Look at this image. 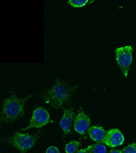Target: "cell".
Here are the masks:
<instances>
[{"label": "cell", "mask_w": 136, "mask_h": 153, "mask_svg": "<svg viewBox=\"0 0 136 153\" xmlns=\"http://www.w3.org/2000/svg\"><path fill=\"white\" fill-rule=\"evenodd\" d=\"M88 135L92 140L97 143H103L106 131L102 126H94L88 130Z\"/></svg>", "instance_id": "9c48e42d"}, {"label": "cell", "mask_w": 136, "mask_h": 153, "mask_svg": "<svg viewBox=\"0 0 136 153\" xmlns=\"http://www.w3.org/2000/svg\"><path fill=\"white\" fill-rule=\"evenodd\" d=\"M115 59L124 76H128L132 61L133 48L131 45L119 47L116 49Z\"/></svg>", "instance_id": "277c9868"}, {"label": "cell", "mask_w": 136, "mask_h": 153, "mask_svg": "<svg viewBox=\"0 0 136 153\" xmlns=\"http://www.w3.org/2000/svg\"><path fill=\"white\" fill-rule=\"evenodd\" d=\"M45 153H60V152L56 147L51 146L46 149Z\"/></svg>", "instance_id": "5bb4252c"}, {"label": "cell", "mask_w": 136, "mask_h": 153, "mask_svg": "<svg viewBox=\"0 0 136 153\" xmlns=\"http://www.w3.org/2000/svg\"><path fill=\"white\" fill-rule=\"evenodd\" d=\"M86 148L88 153H107L106 147L101 143H94Z\"/></svg>", "instance_id": "30bf717a"}, {"label": "cell", "mask_w": 136, "mask_h": 153, "mask_svg": "<svg viewBox=\"0 0 136 153\" xmlns=\"http://www.w3.org/2000/svg\"><path fill=\"white\" fill-rule=\"evenodd\" d=\"M80 143L79 141H70L65 146V150L66 153H74L80 147Z\"/></svg>", "instance_id": "8fae6325"}, {"label": "cell", "mask_w": 136, "mask_h": 153, "mask_svg": "<svg viewBox=\"0 0 136 153\" xmlns=\"http://www.w3.org/2000/svg\"><path fill=\"white\" fill-rule=\"evenodd\" d=\"M75 115L76 113L74 108L70 107L64 109V114L59 123L60 127L64 131V136L71 133V125Z\"/></svg>", "instance_id": "ba28073f"}, {"label": "cell", "mask_w": 136, "mask_h": 153, "mask_svg": "<svg viewBox=\"0 0 136 153\" xmlns=\"http://www.w3.org/2000/svg\"><path fill=\"white\" fill-rule=\"evenodd\" d=\"M76 153H88L86 148L80 149Z\"/></svg>", "instance_id": "2e32d148"}, {"label": "cell", "mask_w": 136, "mask_h": 153, "mask_svg": "<svg viewBox=\"0 0 136 153\" xmlns=\"http://www.w3.org/2000/svg\"><path fill=\"white\" fill-rule=\"evenodd\" d=\"M51 122L50 115L48 111L44 108L38 107L33 112L29 125L20 130L24 131L32 128H39L45 126Z\"/></svg>", "instance_id": "5b68a950"}, {"label": "cell", "mask_w": 136, "mask_h": 153, "mask_svg": "<svg viewBox=\"0 0 136 153\" xmlns=\"http://www.w3.org/2000/svg\"><path fill=\"white\" fill-rule=\"evenodd\" d=\"M123 153H136V143H131L122 150Z\"/></svg>", "instance_id": "4fadbf2b"}, {"label": "cell", "mask_w": 136, "mask_h": 153, "mask_svg": "<svg viewBox=\"0 0 136 153\" xmlns=\"http://www.w3.org/2000/svg\"><path fill=\"white\" fill-rule=\"evenodd\" d=\"M91 120L89 116L81 109L75 117L74 120V127L75 131L81 135L84 134L89 128Z\"/></svg>", "instance_id": "52a82bcc"}, {"label": "cell", "mask_w": 136, "mask_h": 153, "mask_svg": "<svg viewBox=\"0 0 136 153\" xmlns=\"http://www.w3.org/2000/svg\"><path fill=\"white\" fill-rule=\"evenodd\" d=\"M109 153H123L122 151L119 149H111Z\"/></svg>", "instance_id": "9a60e30c"}, {"label": "cell", "mask_w": 136, "mask_h": 153, "mask_svg": "<svg viewBox=\"0 0 136 153\" xmlns=\"http://www.w3.org/2000/svg\"><path fill=\"white\" fill-rule=\"evenodd\" d=\"M31 96L19 98L13 94L5 99L2 105L1 123L9 124L13 123L23 117L25 113V105Z\"/></svg>", "instance_id": "7a4b0ae2"}, {"label": "cell", "mask_w": 136, "mask_h": 153, "mask_svg": "<svg viewBox=\"0 0 136 153\" xmlns=\"http://www.w3.org/2000/svg\"><path fill=\"white\" fill-rule=\"evenodd\" d=\"M77 86H71L62 80H57L52 87L43 92L41 97L46 104L52 108H61L70 101Z\"/></svg>", "instance_id": "6da1fadb"}, {"label": "cell", "mask_w": 136, "mask_h": 153, "mask_svg": "<svg viewBox=\"0 0 136 153\" xmlns=\"http://www.w3.org/2000/svg\"><path fill=\"white\" fill-rule=\"evenodd\" d=\"M37 140L35 136L30 134L16 132L1 141L13 146L20 153H26L34 146Z\"/></svg>", "instance_id": "3957f363"}, {"label": "cell", "mask_w": 136, "mask_h": 153, "mask_svg": "<svg viewBox=\"0 0 136 153\" xmlns=\"http://www.w3.org/2000/svg\"><path fill=\"white\" fill-rule=\"evenodd\" d=\"M124 137L119 129H111L106 132L103 143L108 147L114 148L122 145L124 142Z\"/></svg>", "instance_id": "8992f818"}, {"label": "cell", "mask_w": 136, "mask_h": 153, "mask_svg": "<svg viewBox=\"0 0 136 153\" xmlns=\"http://www.w3.org/2000/svg\"><path fill=\"white\" fill-rule=\"evenodd\" d=\"M95 1H89V0H69L68 4L75 8H80L84 7L88 3H91Z\"/></svg>", "instance_id": "7c38bea8"}]
</instances>
